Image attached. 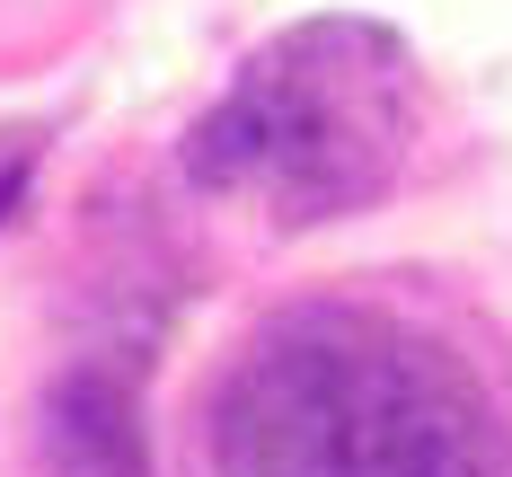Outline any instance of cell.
Wrapping results in <instances>:
<instances>
[{"mask_svg":"<svg viewBox=\"0 0 512 477\" xmlns=\"http://www.w3.org/2000/svg\"><path fill=\"white\" fill-rule=\"evenodd\" d=\"M398 89H407V53L380 27H362V18L292 27L186 133V177L265 186L283 221L354 212L398 168Z\"/></svg>","mask_w":512,"mask_h":477,"instance_id":"7a4b0ae2","label":"cell"},{"mask_svg":"<svg viewBox=\"0 0 512 477\" xmlns=\"http://www.w3.org/2000/svg\"><path fill=\"white\" fill-rule=\"evenodd\" d=\"M221 477H512V433L477 371L389 310H292L212 398Z\"/></svg>","mask_w":512,"mask_h":477,"instance_id":"6da1fadb","label":"cell"},{"mask_svg":"<svg viewBox=\"0 0 512 477\" xmlns=\"http://www.w3.org/2000/svg\"><path fill=\"white\" fill-rule=\"evenodd\" d=\"M45 451H53V477H151V469H142L133 398H124L106 371L53 380V398H45Z\"/></svg>","mask_w":512,"mask_h":477,"instance_id":"3957f363","label":"cell"}]
</instances>
